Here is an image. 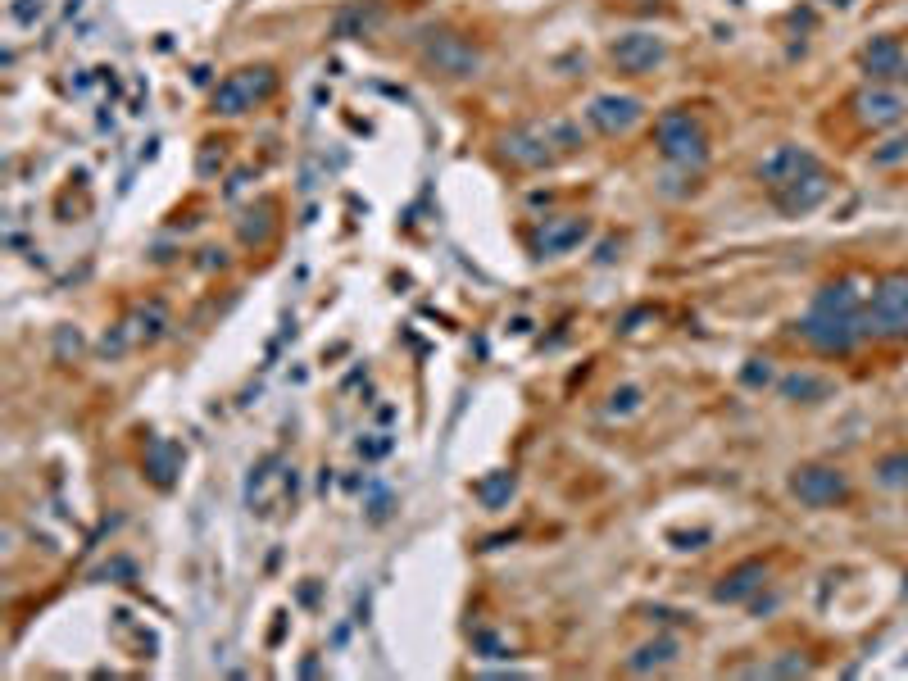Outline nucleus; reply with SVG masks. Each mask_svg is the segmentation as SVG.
Instances as JSON below:
<instances>
[{"mask_svg":"<svg viewBox=\"0 0 908 681\" xmlns=\"http://www.w3.org/2000/svg\"><path fill=\"white\" fill-rule=\"evenodd\" d=\"M863 296L854 282H831L813 296L809 314L800 318V336L809 341L818 355H849L859 346L868 327H863Z\"/></svg>","mask_w":908,"mask_h":681,"instance_id":"nucleus-1","label":"nucleus"},{"mask_svg":"<svg viewBox=\"0 0 908 681\" xmlns=\"http://www.w3.org/2000/svg\"><path fill=\"white\" fill-rule=\"evenodd\" d=\"M573 150H582V132L568 119L527 123V128H514L504 137V155L514 159L518 168H545L559 155H573Z\"/></svg>","mask_w":908,"mask_h":681,"instance_id":"nucleus-2","label":"nucleus"},{"mask_svg":"<svg viewBox=\"0 0 908 681\" xmlns=\"http://www.w3.org/2000/svg\"><path fill=\"white\" fill-rule=\"evenodd\" d=\"M654 146L677 168H704V159H709V137H704V128L686 109L659 114V123H654Z\"/></svg>","mask_w":908,"mask_h":681,"instance_id":"nucleus-3","label":"nucleus"},{"mask_svg":"<svg viewBox=\"0 0 908 681\" xmlns=\"http://www.w3.org/2000/svg\"><path fill=\"white\" fill-rule=\"evenodd\" d=\"M863 327H868V336H886V341L908 336V273H890L872 291L868 309H863Z\"/></svg>","mask_w":908,"mask_h":681,"instance_id":"nucleus-4","label":"nucleus"},{"mask_svg":"<svg viewBox=\"0 0 908 681\" xmlns=\"http://www.w3.org/2000/svg\"><path fill=\"white\" fill-rule=\"evenodd\" d=\"M273 91H277V73L268 69V64L237 69V73H227V78L214 87V114H223V119H232V114H246V109L264 105Z\"/></svg>","mask_w":908,"mask_h":681,"instance_id":"nucleus-5","label":"nucleus"},{"mask_svg":"<svg viewBox=\"0 0 908 681\" xmlns=\"http://www.w3.org/2000/svg\"><path fill=\"white\" fill-rule=\"evenodd\" d=\"M790 495L809 509H831V504L849 500V477L831 464H804L790 477Z\"/></svg>","mask_w":908,"mask_h":681,"instance_id":"nucleus-6","label":"nucleus"},{"mask_svg":"<svg viewBox=\"0 0 908 681\" xmlns=\"http://www.w3.org/2000/svg\"><path fill=\"white\" fill-rule=\"evenodd\" d=\"M663 60H668V41L654 37V32H622V37L613 41V64H618L622 73H632V78L654 73Z\"/></svg>","mask_w":908,"mask_h":681,"instance_id":"nucleus-7","label":"nucleus"},{"mask_svg":"<svg viewBox=\"0 0 908 681\" xmlns=\"http://www.w3.org/2000/svg\"><path fill=\"white\" fill-rule=\"evenodd\" d=\"M586 119H591V128L604 132V137H622V132H632L636 123L645 119V105L636 96L609 91V96H595L591 105H586Z\"/></svg>","mask_w":908,"mask_h":681,"instance_id":"nucleus-8","label":"nucleus"},{"mask_svg":"<svg viewBox=\"0 0 908 681\" xmlns=\"http://www.w3.org/2000/svg\"><path fill=\"white\" fill-rule=\"evenodd\" d=\"M818 155L813 150H804V146H777L768 159L759 164V182H768V191H781V187H790V182H800V178H809V173H818Z\"/></svg>","mask_w":908,"mask_h":681,"instance_id":"nucleus-9","label":"nucleus"},{"mask_svg":"<svg viewBox=\"0 0 908 681\" xmlns=\"http://www.w3.org/2000/svg\"><path fill=\"white\" fill-rule=\"evenodd\" d=\"M854 109H859V119L868 123V128H895V123L908 114V100H904V91L886 87V82H872V87H863L859 96H854Z\"/></svg>","mask_w":908,"mask_h":681,"instance_id":"nucleus-10","label":"nucleus"},{"mask_svg":"<svg viewBox=\"0 0 908 681\" xmlns=\"http://www.w3.org/2000/svg\"><path fill=\"white\" fill-rule=\"evenodd\" d=\"M586 237H591V223H586L582 214L545 218V223L536 227V255H545V259L568 255V250H577Z\"/></svg>","mask_w":908,"mask_h":681,"instance_id":"nucleus-11","label":"nucleus"},{"mask_svg":"<svg viewBox=\"0 0 908 681\" xmlns=\"http://www.w3.org/2000/svg\"><path fill=\"white\" fill-rule=\"evenodd\" d=\"M777 196V209L786 218H804V214H813V209L822 205V200L831 196V178L827 173H809V178H800V182H790V187H781V191H772Z\"/></svg>","mask_w":908,"mask_h":681,"instance_id":"nucleus-12","label":"nucleus"},{"mask_svg":"<svg viewBox=\"0 0 908 681\" xmlns=\"http://www.w3.org/2000/svg\"><path fill=\"white\" fill-rule=\"evenodd\" d=\"M863 73H868L872 82H904L908 78V60H904V46H899L895 37H872L868 46H863Z\"/></svg>","mask_w":908,"mask_h":681,"instance_id":"nucleus-13","label":"nucleus"},{"mask_svg":"<svg viewBox=\"0 0 908 681\" xmlns=\"http://www.w3.org/2000/svg\"><path fill=\"white\" fill-rule=\"evenodd\" d=\"M763 582H768V563L745 559V563H736L718 586H713V600H718V604H745L750 595L763 591Z\"/></svg>","mask_w":908,"mask_h":681,"instance_id":"nucleus-14","label":"nucleus"},{"mask_svg":"<svg viewBox=\"0 0 908 681\" xmlns=\"http://www.w3.org/2000/svg\"><path fill=\"white\" fill-rule=\"evenodd\" d=\"M427 64L441 73H450V78H468V73H477V50L468 46L464 37H450V32H441V37L427 46Z\"/></svg>","mask_w":908,"mask_h":681,"instance_id":"nucleus-15","label":"nucleus"},{"mask_svg":"<svg viewBox=\"0 0 908 681\" xmlns=\"http://www.w3.org/2000/svg\"><path fill=\"white\" fill-rule=\"evenodd\" d=\"M781 400H795V405H818V400H831L836 395V382L822 373H790L781 377Z\"/></svg>","mask_w":908,"mask_h":681,"instance_id":"nucleus-16","label":"nucleus"},{"mask_svg":"<svg viewBox=\"0 0 908 681\" xmlns=\"http://www.w3.org/2000/svg\"><path fill=\"white\" fill-rule=\"evenodd\" d=\"M677 654H681L677 636H654V641H645L641 650L627 659V672H659V668H668V663H677Z\"/></svg>","mask_w":908,"mask_h":681,"instance_id":"nucleus-17","label":"nucleus"},{"mask_svg":"<svg viewBox=\"0 0 908 681\" xmlns=\"http://www.w3.org/2000/svg\"><path fill=\"white\" fill-rule=\"evenodd\" d=\"M514 491H518L514 473H491V477H482V482L473 486V495L482 500V509H504V504L514 500Z\"/></svg>","mask_w":908,"mask_h":681,"instance_id":"nucleus-18","label":"nucleus"},{"mask_svg":"<svg viewBox=\"0 0 908 681\" xmlns=\"http://www.w3.org/2000/svg\"><path fill=\"white\" fill-rule=\"evenodd\" d=\"M146 459H150V464H146L150 477H155L159 486H168V482H173V473L182 468V450H178L173 441H150V454H146Z\"/></svg>","mask_w":908,"mask_h":681,"instance_id":"nucleus-19","label":"nucleus"},{"mask_svg":"<svg viewBox=\"0 0 908 681\" xmlns=\"http://www.w3.org/2000/svg\"><path fill=\"white\" fill-rule=\"evenodd\" d=\"M872 477H877V486H886V491H904L908 486V450L886 454V459L872 468Z\"/></svg>","mask_w":908,"mask_h":681,"instance_id":"nucleus-20","label":"nucleus"},{"mask_svg":"<svg viewBox=\"0 0 908 681\" xmlns=\"http://www.w3.org/2000/svg\"><path fill=\"white\" fill-rule=\"evenodd\" d=\"M168 327V309L159 305V300H150V305L137 309V327H132V336H141V341H159Z\"/></svg>","mask_w":908,"mask_h":681,"instance_id":"nucleus-21","label":"nucleus"},{"mask_svg":"<svg viewBox=\"0 0 908 681\" xmlns=\"http://www.w3.org/2000/svg\"><path fill=\"white\" fill-rule=\"evenodd\" d=\"M899 159H908V137H890L881 150H872V164L877 168H890V164H899Z\"/></svg>","mask_w":908,"mask_h":681,"instance_id":"nucleus-22","label":"nucleus"},{"mask_svg":"<svg viewBox=\"0 0 908 681\" xmlns=\"http://www.w3.org/2000/svg\"><path fill=\"white\" fill-rule=\"evenodd\" d=\"M632 409H641V386H622V391L609 395V414H632Z\"/></svg>","mask_w":908,"mask_h":681,"instance_id":"nucleus-23","label":"nucleus"},{"mask_svg":"<svg viewBox=\"0 0 908 681\" xmlns=\"http://www.w3.org/2000/svg\"><path fill=\"white\" fill-rule=\"evenodd\" d=\"M768 377H772L768 359H750V368H745V382H750V386H759V382H768Z\"/></svg>","mask_w":908,"mask_h":681,"instance_id":"nucleus-24","label":"nucleus"},{"mask_svg":"<svg viewBox=\"0 0 908 681\" xmlns=\"http://www.w3.org/2000/svg\"><path fill=\"white\" fill-rule=\"evenodd\" d=\"M768 672H781V677H795V672H809V663H804V659H781V663H772Z\"/></svg>","mask_w":908,"mask_h":681,"instance_id":"nucleus-25","label":"nucleus"}]
</instances>
